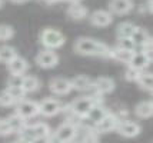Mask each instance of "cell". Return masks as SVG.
Here are the masks:
<instances>
[{"mask_svg": "<svg viewBox=\"0 0 153 143\" xmlns=\"http://www.w3.org/2000/svg\"><path fill=\"white\" fill-rule=\"evenodd\" d=\"M73 47L76 53L83 56H103V57L110 56V47L107 44L90 37H79Z\"/></svg>", "mask_w": 153, "mask_h": 143, "instance_id": "obj_1", "label": "cell"}, {"mask_svg": "<svg viewBox=\"0 0 153 143\" xmlns=\"http://www.w3.org/2000/svg\"><path fill=\"white\" fill-rule=\"evenodd\" d=\"M94 104H102V96L97 95V93H93L90 96H85V97H79L76 99L70 106L69 109L72 110V113H74L79 117H85V116L89 113V110L93 107Z\"/></svg>", "mask_w": 153, "mask_h": 143, "instance_id": "obj_2", "label": "cell"}, {"mask_svg": "<svg viewBox=\"0 0 153 143\" xmlns=\"http://www.w3.org/2000/svg\"><path fill=\"white\" fill-rule=\"evenodd\" d=\"M40 43L47 50H56V49H60L66 43V37L63 36V33H60L56 29L46 27L40 33Z\"/></svg>", "mask_w": 153, "mask_h": 143, "instance_id": "obj_3", "label": "cell"}, {"mask_svg": "<svg viewBox=\"0 0 153 143\" xmlns=\"http://www.w3.org/2000/svg\"><path fill=\"white\" fill-rule=\"evenodd\" d=\"M16 115L20 116L22 119H32L36 115H39V103L34 100H26L23 99L22 102L16 103Z\"/></svg>", "mask_w": 153, "mask_h": 143, "instance_id": "obj_4", "label": "cell"}, {"mask_svg": "<svg viewBox=\"0 0 153 143\" xmlns=\"http://www.w3.org/2000/svg\"><path fill=\"white\" fill-rule=\"evenodd\" d=\"M63 109V104L57 100V99H52L47 97L42 103H39V115L50 117V116H56L57 113H60Z\"/></svg>", "mask_w": 153, "mask_h": 143, "instance_id": "obj_5", "label": "cell"}, {"mask_svg": "<svg viewBox=\"0 0 153 143\" xmlns=\"http://www.w3.org/2000/svg\"><path fill=\"white\" fill-rule=\"evenodd\" d=\"M36 63L43 69H52L59 63V56H57V53L54 50L45 49L36 56Z\"/></svg>", "mask_w": 153, "mask_h": 143, "instance_id": "obj_6", "label": "cell"}, {"mask_svg": "<svg viewBox=\"0 0 153 143\" xmlns=\"http://www.w3.org/2000/svg\"><path fill=\"white\" fill-rule=\"evenodd\" d=\"M56 139L59 140L60 143H69L74 139V135H76V126L70 124V123H62L59 127L56 129V132L53 133Z\"/></svg>", "mask_w": 153, "mask_h": 143, "instance_id": "obj_7", "label": "cell"}, {"mask_svg": "<svg viewBox=\"0 0 153 143\" xmlns=\"http://www.w3.org/2000/svg\"><path fill=\"white\" fill-rule=\"evenodd\" d=\"M119 122L120 120L116 117V115H113V113L109 112L99 123H96L94 130H96L97 133H109V132H112V130H116Z\"/></svg>", "mask_w": 153, "mask_h": 143, "instance_id": "obj_8", "label": "cell"}, {"mask_svg": "<svg viewBox=\"0 0 153 143\" xmlns=\"http://www.w3.org/2000/svg\"><path fill=\"white\" fill-rule=\"evenodd\" d=\"M49 87H50L52 93L59 95V96L67 95V93H70L73 90L70 80H67L65 77H54V79H52L50 83H49Z\"/></svg>", "mask_w": 153, "mask_h": 143, "instance_id": "obj_9", "label": "cell"}, {"mask_svg": "<svg viewBox=\"0 0 153 143\" xmlns=\"http://www.w3.org/2000/svg\"><path fill=\"white\" fill-rule=\"evenodd\" d=\"M89 20H90V24L94 27H106L112 23L113 17H112V13L107 10H96L90 14Z\"/></svg>", "mask_w": 153, "mask_h": 143, "instance_id": "obj_10", "label": "cell"}, {"mask_svg": "<svg viewBox=\"0 0 153 143\" xmlns=\"http://www.w3.org/2000/svg\"><path fill=\"white\" fill-rule=\"evenodd\" d=\"M116 130L123 137H134L140 133V126L132 120H123V122H119Z\"/></svg>", "mask_w": 153, "mask_h": 143, "instance_id": "obj_11", "label": "cell"}, {"mask_svg": "<svg viewBox=\"0 0 153 143\" xmlns=\"http://www.w3.org/2000/svg\"><path fill=\"white\" fill-rule=\"evenodd\" d=\"M92 87L94 89V93L103 96L107 93H112L114 90V82L110 77H97L93 82Z\"/></svg>", "mask_w": 153, "mask_h": 143, "instance_id": "obj_12", "label": "cell"}, {"mask_svg": "<svg viewBox=\"0 0 153 143\" xmlns=\"http://www.w3.org/2000/svg\"><path fill=\"white\" fill-rule=\"evenodd\" d=\"M132 7H133L132 0H110L109 1L110 13L114 14H126L132 10Z\"/></svg>", "mask_w": 153, "mask_h": 143, "instance_id": "obj_13", "label": "cell"}, {"mask_svg": "<svg viewBox=\"0 0 153 143\" xmlns=\"http://www.w3.org/2000/svg\"><path fill=\"white\" fill-rule=\"evenodd\" d=\"M87 14H89V10H87L86 6H83L82 3H72L70 6L67 7V16L73 20H82L85 19Z\"/></svg>", "mask_w": 153, "mask_h": 143, "instance_id": "obj_14", "label": "cell"}, {"mask_svg": "<svg viewBox=\"0 0 153 143\" xmlns=\"http://www.w3.org/2000/svg\"><path fill=\"white\" fill-rule=\"evenodd\" d=\"M107 113H109V110H107L105 106H102V104H94L93 107L89 110V113H87L85 117H86L87 120H90V122L96 126V123H99Z\"/></svg>", "mask_w": 153, "mask_h": 143, "instance_id": "obj_15", "label": "cell"}, {"mask_svg": "<svg viewBox=\"0 0 153 143\" xmlns=\"http://www.w3.org/2000/svg\"><path fill=\"white\" fill-rule=\"evenodd\" d=\"M150 64V60L145 53L142 52H137V53H133L132 59H130V63H129V67H133V69H137V70H145Z\"/></svg>", "mask_w": 153, "mask_h": 143, "instance_id": "obj_16", "label": "cell"}, {"mask_svg": "<svg viewBox=\"0 0 153 143\" xmlns=\"http://www.w3.org/2000/svg\"><path fill=\"white\" fill-rule=\"evenodd\" d=\"M7 67H9L12 75H23L27 70V61L17 55L13 60L7 63Z\"/></svg>", "mask_w": 153, "mask_h": 143, "instance_id": "obj_17", "label": "cell"}, {"mask_svg": "<svg viewBox=\"0 0 153 143\" xmlns=\"http://www.w3.org/2000/svg\"><path fill=\"white\" fill-rule=\"evenodd\" d=\"M134 115L140 117V119H149L153 115V104L149 100H143L136 104L134 107Z\"/></svg>", "mask_w": 153, "mask_h": 143, "instance_id": "obj_18", "label": "cell"}, {"mask_svg": "<svg viewBox=\"0 0 153 143\" xmlns=\"http://www.w3.org/2000/svg\"><path fill=\"white\" fill-rule=\"evenodd\" d=\"M132 56H133V52L119 49L117 46L113 47V49L110 47V56H109V57H112V59L120 61V63H126V64H129V63H130V59H132Z\"/></svg>", "mask_w": 153, "mask_h": 143, "instance_id": "obj_19", "label": "cell"}, {"mask_svg": "<svg viewBox=\"0 0 153 143\" xmlns=\"http://www.w3.org/2000/svg\"><path fill=\"white\" fill-rule=\"evenodd\" d=\"M70 83H72V89H74V90H79V92L89 90V89L92 87V84H93V82H92L87 76H83V75L76 76L74 79H72V80H70Z\"/></svg>", "mask_w": 153, "mask_h": 143, "instance_id": "obj_20", "label": "cell"}, {"mask_svg": "<svg viewBox=\"0 0 153 143\" xmlns=\"http://www.w3.org/2000/svg\"><path fill=\"white\" fill-rule=\"evenodd\" d=\"M134 26L133 23H130V21H123V23H120L117 29H116V34H117V39H130L132 37V34H133Z\"/></svg>", "mask_w": 153, "mask_h": 143, "instance_id": "obj_21", "label": "cell"}, {"mask_svg": "<svg viewBox=\"0 0 153 143\" xmlns=\"http://www.w3.org/2000/svg\"><path fill=\"white\" fill-rule=\"evenodd\" d=\"M6 122H7V124H9L10 130H12V133H19L20 130L26 126V120H25V119H22V117L17 116L16 113L12 115L10 117H7Z\"/></svg>", "mask_w": 153, "mask_h": 143, "instance_id": "obj_22", "label": "cell"}, {"mask_svg": "<svg viewBox=\"0 0 153 143\" xmlns=\"http://www.w3.org/2000/svg\"><path fill=\"white\" fill-rule=\"evenodd\" d=\"M39 86H40V82L36 76H25V80H23L22 89H23L26 93H32L34 90H37Z\"/></svg>", "mask_w": 153, "mask_h": 143, "instance_id": "obj_23", "label": "cell"}, {"mask_svg": "<svg viewBox=\"0 0 153 143\" xmlns=\"http://www.w3.org/2000/svg\"><path fill=\"white\" fill-rule=\"evenodd\" d=\"M17 56V52L16 49L12 47V46H0V61L3 63H9L12 61Z\"/></svg>", "mask_w": 153, "mask_h": 143, "instance_id": "obj_24", "label": "cell"}, {"mask_svg": "<svg viewBox=\"0 0 153 143\" xmlns=\"http://www.w3.org/2000/svg\"><path fill=\"white\" fill-rule=\"evenodd\" d=\"M32 127H33V132H34V135H36V137H49L52 135L49 124H46V123H43V122H37Z\"/></svg>", "mask_w": 153, "mask_h": 143, "instance_id": "obj_25", "label": "cell"}, {"mask_svg": "<svg viewBox=\"0 0 153 143\" xmlns=\"http://www.w3.org/2000/svg\"><path fill=\"white\" fill-rule=\"evenodd\" d=\"M137 83H139L140 89L147 90V92H152V86H153L152 73H149V72H143V73L140 75V77L137 79Z\"/></svg>", "mask_w": 153, "mask_h": 143, "instance_id": "obj_26", "label": "cell"}, {"mask_svg": "<svg viewBox=\"0 0 153 143\" xmlns=\"http://www.w3.org/2000/svg\"><path fill=\"white\" fill-rule=\"evenodd\" d=\"M17 135H19L20 140H25V142H27V143H32L34 139H36V135H34V132H33V127H32V126H29V124H26V126L20 130Z\"/></svg>", "mask_w": 153, "mask_h": 143, "instance_id": "obj_27", "label": "cell"}, {"mask_svg": "<svg viewBox=\"0 0 153 143\" xmlns=\"http://www.w3.org/2000/svg\"><path fill=\"white\" fill-rule=\"evenodd\" d=\"M14 36V29L9 24H0V41L10 40Z\"/></svg>", "mask_w": 153, "mask_h": 143, "instance_id": "obj_28", "label": "cell"}, {"mask_svg": "<svg viewBox=\"0 0 153 143\" xmlns=\"http://www.w3.org/2000/svg\"><path fill=\"white\" fill-rule=\"evenodd\" d=\"M6 92L12 96V97H13L16 103L22 102V100L25 99V96H26V92H25L22 87H7Z\"/></svg>", "mask_w": 153, "mask_h": 143, "instance_id": "obj_29", "label": "cell"}, {"mask_svg": "<svg viewBox=\"0 0 153 143\" xmlns=\"http://www.w3.org/2000/svg\"><path fill=\"white\" fill-rule=\"evenodd\" d=\"M25 80L23 75H10L7 79V87H22Z\"/></svg>", "mask_w": 153, "mask_h": 143, "instance_id": "obj_30", "label": "cell"}, {"mask_svg": "<svg viewBox=\"0 0 153 143\" xmlns=\"http://www.w3.org/2000/svg\"><path fill=\"white\" fill-rule=\"evenodd\" d=\"M13 104H16V102L6 90L0 92V107H9V106H13Z\"/></svg>", "mask_w": 153, "mask_h": 143, "instance_id": "obj_31", "label": "cell"}, {"mask_svg": "<svg viewBox=\"0 0 153 143\" xmlns=\"http://www.w3.org/2000/svg\"><path fill=\"white\" fill-rule=\"evenodd\" d=\"M143 72L142 70H137V69H133V67H129L126 70V73H125V77H126V80L129 82H137V79L140 77Z\"/></svg>", "mask_w": 153, "mask_h": 143, "instance_id": "obj_32", "label": "cell"}, {"mask_svg": "<svg viewBox=\"0 0 153 143\" xmlns=\"http://www.w3.org/2000/svg\"><path fill=\"white\" fill-rule=\"evenodd\" d=\"M117 47L123 49V50L133 52V50H134V44H133V41L130 40V39H119V41H117Z\"/></svg>", "mask_w": 153, "mask_h": 143, "instance_id": "obj_33", "label": "cell"}, {"mask_svg": "<svg viewBox=\"0 0 153 143\" xmlns=\"http://www.w3.org/2000/svg\"><path fill=\"white\" fill-rule=\"evenodd\" d=\"M9 135H12V130H10L6 119H4V120H1V123H0V136H9Z\"/></svg>", "mask_w": 153, "mask_h": 143, "instance_id": "obj_34", "label": "cell"}, {"mask_svg": "<svg viewBox=\"0 0 153 143\" xmlns=\"http://www.w3.org/2000/svg\"><path fill=\"white\" fill-rule=\"evenodd\" d=\"M32 143H49V137H36Z\"/></svg>", "mask_w": 153, "mask_h": 143, "instance_id": "obj_35", "label": "cell"}, {"mask_svg": "<svg viewBox=\"0 0 153 143\" xmlns=\"http://www.w3.org/2000/svg\"><path fill=\"white\" fill-rule=\"evenodd\" d=\"M145 9L147 10V13H152L153 7H152V0H146V3H145Z\"/></svg>", "mask_w": 153, "mask_h": 143, "instance_id": "obj_36", "label": "cell"}, {"mask_svg": "<svg viewBox=\"0 0 153 143\" xmlns=\"http://www.w3.org/2000/svg\"><path fill=\"white\" fill-rule=\"evenodd\" d=\"M13 3H17V4H22V3H26V1H29V0H12Z\"/></svg>", "mask_w": 153, "mask_h": 143, "instance_id": "obj_37", "label": "cell"}, {"mask_svg": "<svg viewBox=\"0 0 153 143\" xmlns=\"http://www.w3.org/2000/svg\"><path fill=\"white\" fill-rule=\"evenodd\" d=\"M43 1H46V3H57L60 0H43Z\"/></svg>", "mask_w": 153, "mask_h": 143, "instance_id": "obj_38", "label": "cell"}, {"mask_svg": "<svg viewBox=\"0 0 153 143\" xmlns=\"http://www.w3.org/2000/svg\"><path fill=\"white\" fill-rule=\"evenodd\" d=\"M65 1H69L70 4H72V3H80V0H65Z\"/></svg>", "mask_w": 153, "mask_h": 143, "instance_id": "obj_39", "label": "cell"}, {"mask_svg": "<svg viewBox=\"0 0 153 143\" xmlns=\"http://www.w3.org/2000/svg\"><path fill=\"white\" fill-rule=\"evenodd\" d=\"M14 143H27V142H25V140H20V139H17Z\"/></svg>", "mask_w": 153, "mask_h": 143, "instance_id": "obj_40", "label": "cell"}, {"mask_svg": "<svg viewBox=\"0 0 153 143\" xmlns=\"http://www.w3.org/2000/svg\"><path fill=\"white\" fill-rule=\"evenodd\" d=\"M1 6H3V0H0V9H1Z\"/></svg>", "mask_w": 153, "mask_h": 143, "instance_id": "obj_41", "label": "cell"}, {"mask_svg": "<svg viewBox=\"0 0 153 143\" xmlns=\"http://www.w3.org/2000/svg\"><path fill=\"white\" fill-rule=\"evenodd\" d=\"M69 143H76V142H73V140H72V142H69Z\"/></svg>", "mask_w": 153, "mask_h": 143, "instance_id": "obj_42", "label": "cell"}, {"mask_svg": "<svg viewBox=\"0 0 153 143\" xmlns=\"http://www.w3.org/2000/svg\"><path fill=\"white\" fill-rule=\"evenodd\" d=\"M1 120H3V119H0V123H1Z\"/></svg>", "mask_w": 153, "mask_h": 143, "instance_id": "obj_43", "label": "cell"}]
</instances>
